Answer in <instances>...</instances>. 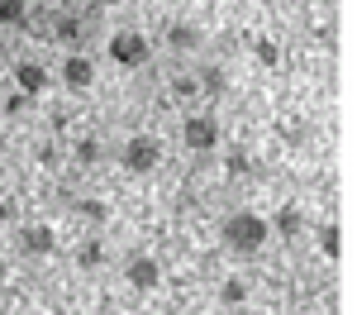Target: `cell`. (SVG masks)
<instances>
[{
  "instance_id": "1",
  "label": "cell",
  "mask_w": 357,
  "mask_h": 315,
  "mask_svg": "<svg viewBox=\"0 0 357 315\" xmlns=\"http://www.w3.org/2000/svg\"><path fill=\"white\" fill-rule=\"evenodd\" d=\"M267 239H272V225H267L262 215H252V210H234V215L224 220V244H229L234 254H257Z\"/></svg>"
},
{
  "instance_id": "2",
  "label": "cell",
  "mask_w": 357,
  "mask_h": 315,
  "mask_svg": "<svg viewBox=\"0 0 357 315\" xmlns=\"http://www.w3.org/2000/svg\"><path fill=\"white\" fill-rule=\"evenodd\" d=\"M119 163H124V172H134V177H143V172H153L158 163H162V143L153 139V134H134V139L124 143Z\"/></svg>"
},
{
  "instance_id": "3",
  "label": "cell",
  "mask_w": 357,
  "mask_h": 315,
  "mask_svg": "<svg viewBox=\"0 0 357 315\" xmlns=\"http://www.w3.org/2000/svg\"><path fill=\"white\" fill-rule=\"evenodd\" d=\"M110 57L119 67H143V62H148V38H143L138 29H119L110 38Z\"/></svg>"
},
{
  "instance_id": "4",
  "label": "cell",
  "mask_w": 357,
  "mask_h": 315,
  "mask_svg": "<svg viewBox=\"0 0 357 315\" xmlns=\"http://www.w3.org/2000/svg\"><path fill=\"white\" fill-rule=\"evenodd\" d=\"M181 139H186V148H191V153H210V148L220 143V124H215L210 115H186Z\"/></svg>"
},
{
  "instance_id": "5",
  "label": "cell",
  "mask_w": 357,
  "mask_h": 315,
  "mask_svg": "<svg viewBox=\"0 0 357 315\" xmlns=\"http://www.w3.org/2000/svg\"><path fill=\"white\" fill-rule=\"evenodd\" d=\"M124 282L138 286V291H153V286L162 282V263L153 254H129V263H124Z\"/></svg>"
},
{
  "instance_id": "6",
  "label": "cell",
  "mask_w": 357,
  "mask_h": 315,
  "mask_svg": "<svg viewBox=\"0 0 357 315\" xmlns=\"http://www.w3.org/2000/svg\"><path fill=\"white\" fill-rule=\"evenodd\" d=\"M62 86H67V91H77V96H86V91L96 86V62L82 57V53L62 57Z\"/></svg>"
},
{
  "instance_id": "7",
  "label": "cell",
  "mask_w": 357,
  "mask_h": 315,
  "mask_svg": "<svg viewBox=\"0 0 357 315\" xmlns=\"http://www.w3.org/2000/svg\"><path fill=\"white\" fill-rule=\"evenodd\" d=\"M57 249V229L53 225H24L20 229V254L24 258H48Z\"/></svg>"
},
{
  "instance_id": "8",
  "label": "cell",
  "mask_w": 357,
  "mask_h": 315,
  "mask_svg": "<svg viewBox=\"0 0 357 315\" xmlns=\"http://www.w3.org/2000/svg\"><path fill=\"white\" fill-rule=\"evenodd\" d=\"M15 86H20V96H38V91L48 86L43 62H20V67H15Z\"/></svg>"
},
{
  "instance_id": "9",
  "label": "cell",
  "mask_w": 357,
  "mask_h": 315,
  "mask_svg": "<svg viewBox=\"0 0 357 315\" xmlns=\"http://www.w3.org/2000/svg\"><path fill=\"white\" fill-rule=\"evenodd\" d=\"M267 225H272V234H281V239H296V234L305 229V215L296 210V205H281L276 220H267Z\"/></svg>"
},
{
  "instance_id": "10",
  "label": "cell",
  "mask_w": 357,
  "mask_h": 315,
  "mask_svg": "<svg viewBox=\"0 0 357 315\" xmlns=\"http://www.w3.org/2000/svg\"><path fill=\"white\" fill-rule=\"evenodd\" d=\"M167 43L186 53V48H195V43H200V34H195V24H172V29H167Z\"/></svg>"
},
{
  "instance_id": "11",
  "label": "cell",
  "mask_w": 357,
  "mask_h": 315,
  "mask_svg": "<svg viewBox=\"0 0 357 315\" xmlns=\"http://www.w3.org/2000/svg\"><path fill=\"white\" fill-rule=\"evenodd\" d=\"M100 258H105L100 239H86L82 249H77V268H82V272H91V268H100Z\"/></svg>"
},
{
  "instance_id": "12",
  "label": "cell",
  "mask_w": 357,
  "mask_h": 315,
  "mask_svg": "<svg viewBox=\"0 0 357 315\" xmlns=\"http://www.w3.org/2000/svg\"><path fill=\"white\" fill-rule=\"evenodd\" d=\"M319 254H324V258H338V254H343V229H338V225H324V229H319Z\"/></svg>"
},
{
  "instance_id": "13",
  "label": "cell",
  "mask_w": 357,
  "mask_h": 315,
  "mask_svg": "<svg viewBox=\"0 0 357 315\" xmlns=\"http://www.w3.org/2000/svg\"><path fill=\"white\" fill-rule=\"evenodd\" d=\"M29 20V0H0V24H24Z\"/></svg>"
},
{
  "instance_id": "14",
  "label": "cell",
  "mask_w": 357,
  "mask_h": 315,
  "mask_svg": "<svg viewBox=\"0 0 357 315\" xmlns=\"http://www.w3.org/2000/svg\"><path fill=\"white\" fill-rule=\"evenodd\" d=\"M220 301H224V306H243V301H248V282H243V277H229V282L220 286Z\"/></svg>"
},
{
  "instance_id": "15",
  "label": "cell",
  "mask_w": 357,
  "mask_h": 315,
  "mask_svg": "<svg viewBox=\"0 0 357 315\" xmlns=\"http://www.w3.org/2000/svg\"><path fill=\"white\" fill-rule=\"evenodd\" d=\"M252 53H257V62H262V67H276V62H281L276 38H252Z\"/></svg>"
},
{
  "instance_id": "16",
  "label": "cell",
  "mask_w": 357,
  "mask_h": 315,
  "mask_svg": "<svg viewBox=\"0 0 357 315\" xmlns=\"http://www.w3.org/2000/svg\"><path fill=\"white\" fill-rule=\"evenodd\" d=\"M77 163H82V168H96V163H100V139H82L77 143Z\"/></svg>"
},
{
  "instance_id": "17",
  "label": "cell",
  "mask_w": 357,
  "mask_h": 315,
  "mask_svg": "<svg viewBox=\"0 0 357 315\" xmlns=\"http://www.w3.org/2000/svg\"><path fill=\"white\" fill-rule=\"evenodd\" d=\"M200 86H205L210 96H220V91H224V72H205V77H200Z\"/></svg>"
},
{
  "instance_id": "18",
  "label": "cell",
  "mask_w": 357,
  "mask_h": 315,
  "mask_svg": "<svg viewBox=\"0 0 357 315\" xmlns=\"http://www.w3.org/2000/svg\"><path fill=\"white\" fill-rule=\"evenodd\" d=\"M82 215H91V220H105V205H100V200H82Z\"/></svg>"
},
{
  "instance_id": "19",
  "label": "cell",
  "mask_w": 357,
  "mask_h": 315,
  "mask_svg": "<svg viewBox=\"0 0 357 315\" xmlns=\"http://www.w3.org/2000/svg\"><path fill=\"white\" fill-rule=\"evenodd\" d=\"M57 38H77V20H57Z\"/></svg>"
},
{
  "instance_id": "20",
  "label": "cell",
  "mask_w": 357,
  "mask_h": 315,
  "mask_svg": "<svg viewBox=\"0 0 357 315\" xmlns=\"http://www.w3.org/2000/svg\"><path fill=\"white\" fill-rule=\"evenodd\" d=\"M0 53H5V43H0Z\"/></svg>"
}]
</instances>
